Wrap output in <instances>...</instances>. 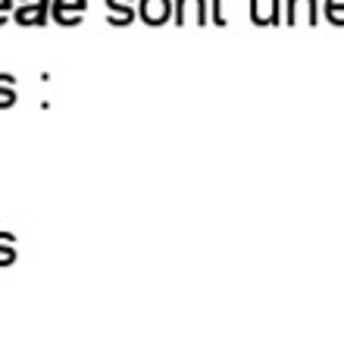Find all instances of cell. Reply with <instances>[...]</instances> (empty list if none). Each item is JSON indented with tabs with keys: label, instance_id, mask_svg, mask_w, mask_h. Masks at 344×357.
Listing matches in <instances>:
<instances>
[{
	"label": "cell",
	"instance_id": "6da1fadb",
	"mask_svg": "<svg viewBox=\"0 0 344 357\" xmlns=\"http://www.w3.org/2000/svg\"><path fill=\"white\" fill-rule=\"evenodd\" d=\"M13 19L22 29H41L50 19V0H16Z\"/></svg>",
	"mask_w": 344,
	"mask_h": 357
},
{
	"label": "cell",
	"instance_id": "7a4b0ae2",
	"mask_svg": "<svg viewBox=\"0 0 344 357\" xmlns=\"http://www.w3.org/2000/svg\"><path fill=\"white\" fill-rule=\"evenodd\" d=\"M88 13V0H50V19L63 29H75L81 25Z\"/></svg>",
	"mask_w": 344,
	"mask_h": 357
},
{
	"label": "cell",
	"instance_id": "3957f363",
	"mask_svg": "<svg viewBox=\"0 0 344 357\" xmlns=\"http://www.w3.org/2000/svg\"><path fill=\"white\" fill-rule=\"evenodd\" d=\"M320 16V0H285V25H316Z\"/></svg>",
	"mask_w": 344,
	"mask_h": 357
},
{
	"label": "cell",
	"instance_id": "277c9868",
	"mask_svg": "<svg viewBox=\"0 0 344 357\" xmlns=\"http://www.w3.org/2000/svg\"><path fill=\"white\" fill-rule=\"evenodd\" d=\"M175 13H172V22L175 25H207L210 22V6L207 0H172Z\"/></svg>",
	"mask_w": 344,
	"mask_h": 357
},
{
	"label": "cell",
	"instance_id": "5b68a950",
	"mask_svg": "<svg viewBox=\"0 0 344 357\" xmlns=\"http://www.w3.org/2000/svg\"><path fill=\"white\" fill-rule=\"evenodd\" d=\"M172 13H175L172 0H138V16L150 29H160V25L172 22Z\"/></svg>",
	"mask_w": 344,
	"mask_h": 357
},
{
	"label": "cell",
	"instance_id": "8992f818",
	"mask_svg": "<svg viewBox=\"0 0 344 357\" xmlns=\"http://www.w3.org/2000/svg\"><path fill=\"white\" fill-rule=\"evenodd\" d=\"M251 22L253 25H282L285 22V0H251Z\"/></svg>",
	"mask_w": 344,
	"mask_h": 357
},
{
	"label": "cell",
	"instance_id": "52a82bcc",
	"mask_svg": "<svg viewBox=\"0 0 344 357\" xmlns=\"http://www.w3.org/2000/svg\"><path fill=\"white\" fill-rule=\"evenodd\" d=\"M107 3V22L125 29L138 19V0H104Z\"/></svg>",
	"mask_w": 344,
	"mask_h": 357
},
{
	"label": "cell",
	"instance_id": "ba28073f",
	"mask_svg": "<svg viewBox=\"0 0 344 357\" xmlns=\"http://www.w3.org/2000/svg\"><path fill=\"white\" fill-rule=\"evenodd\" d=\"M16 88H19L16 75L0 73V110H10V107H16V100H19Z\"/></svg>",
	"mask_w": 344,
	"mask_h": 357
},
{
	"label": "cell",
	"instance_id": "9c48e42d",
	"mask_svg": "<svg viewBox=\"0 0 344 357\" xmlns=\"http://www.w3.org/2000/svg\"><path fill=\"white\" fill-rule=\"evenodd\" d=\"M322 16L329 25L344 29V0H322Z\"/></svg>",
	"mask_w": 344,
	"mask_h": 357
},
{
	"label": "cell",
	"instance_id": "30bf717a",
	"mask_svg": "<svg viewBox=\"0 0 344 357\" xmlns=\"http://www.w3.org/2000/svg\"><path fill=\"white\" fill-rule=\"evenodd\" d=\"M16 264V238L10 232H0V266Z\"/></svg>",
	"mask_w": 344,
	"mask_h": 357
},
{
	"label": "cell",
	"instance_id": "8fae6325",
	"mask_svg": "<svg viewBox=\"0 0 344 357\" xmlns=\"http://www.w3.org/2000/svg\"><path fill=\"white\" fill-rule=\"evenodd\" d=\"M222 6H226V0H210V19H213L216 25H226V13H222Z\"/></svg>",
	"mask_w": 344,
	"mask_h": 357
},
{
	"label": "cell",
	"instance_id": "7c38bea8",
	"mask_svg": "<svg viewBox=\"0 0 344 357\" xmlns=\"http://www.w3.org/2000/svg\"><path fill=\"white\" fill-rule=\"evenodd\" d=\"M13 10H16V0H0V25H6L13 19Z\"/></svg>",
	"mask_w": 344,
	"mask_h": 357
}]
</instances>
